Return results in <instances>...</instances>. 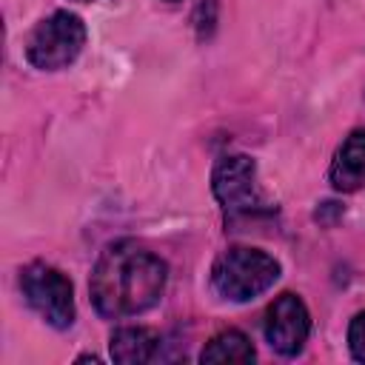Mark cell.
<instances>
[{"label":"cell","instance_id":"obj_1","mask_svg":"<svg viewBox=\"0 0 365 365\" xmlns=\"http://www.w3.org/2000/svg\"><path fill=\"white\" fill-rule=\"evenodd\" d=\"M88 288L103 317H134L160 299L165 288V262L134 242H114L97 259Z\"/></svg>","mask_w":365,"mask_h":365},{"label":"cell","instance_id":"obj_2","mask_svg":"<svg viewBox=\"0 0 365 365\" xmlns=\"http://www.w3.org/2000/svg\"><path fill=\"white\" fill-rule=\"evenodd\" d=\"M279 277V262L259 248H228L211 268L214 291L231 302H248L268 291Z\"/></svg>","mask_w":365,"mask_h":365},{"label":"cell","instance_id":"obj_3","mask_svg":"<svg viewBox=\"0 0 365 365\" xmlns=\"http://www.w3.org/2000/svg\"><path fill=\"white\" fill-rule=\"evenodd\" d=\"M86 43V26L77 14L54 11L51 17L40 20L26 43V57L31 66L43 71L66 68Z\"/></svg>","mask_w":365,"mask_h":365},{"label":"cell","instance_id":"obj_4","mask_svg":"<svg viewBox=\"0 0 365 365\" xmlns=\"http://www.w3.org/2000/svg\"><path fill=\"white\" fill-rule=\"evenodd\" d=\"M20 285H23L26 302L48 325L68 328L74 322V291L63 271H57L46 262H31L23 268Z\"/></svg>","mask_w":365,"mask_h":365},{"label":"cell","instance_id":"obj_5","mask_svg":"<svg viewBox=\"0 0 365 365\" xmlns=\"http://www.w3.org/2000/svg\"><path fill=\"white\" fill-rule=\"evenodd\" d=\"M211 188L220 205L228 214H245L259 205V188H257V165L245 154L222 157L214 165Z\"/></svg>","mask_w":365,"mask_h":365},{"label":"cell","instance_id":"obj_6","mask_svg":"<svg viewBox=\"0 0 365 365\" xmlns=\"http://www.w3.org/2000/svg\"><path fill=\"white\" fill-rule=\"evenodd\" d=\"M308 331H311V319H308V308L302 305V299L294 294H279L271 302L268 319H265L268 345L279 351L282 356H294L302 351Z\"/></svg>","mask_w":365,"mask_h":365},{"label":"cell","instance_id":"obj_7","mask_svg":"<svg viewBox=\"0 0 365 365\" xmlns=\"http://www.w3.org/2000/svg\"><path fill=\"white\" fill-rule=\"evenodd\" d=\"M331 182L339 191H356L365 182V128H356L339 145L331 163Z\"/></svg>","mask_w":365,"mask_h":365},{"label":"cell","instance_id":"obj_8","mask_svg":"<svg viewBox=\"0 0 365 365\" xmlns=\"http://www.w3.org/2000/svg\"><path fill=\"white\" fill-rule=\"evenodd\" d=\"M160 339L154 331L148 328H120L111 334V359L114 362H123V365H137V362H148L154 359V351H157Z\"/></svg>","mask_w":365,"mask_h":365},{"label":"cell","instance_id":"obj_9","mask_svg":"<svg viewBox=\"0 0 365 365\" xmlns=\"http://www.w3.org/2000/svg\"><path fill=\"white\" fill-rule=\"evenodd\" d=\"M200 359L202 362H251L254 345L242 331H222L202 348Z\"/></svg>","mask_w":365,"mask_h":365},{"label":"cell","instance_id":"obj_10","mask_svg":"<svg viewBox=\"0 0 365 365\" xmlns=\"http://www.w3.org/2000/svg\"><path fill=\"white\" fill-rule=\"evenodd\" d=\"M348 345H351L354 359L365 362V311L356 314V317L351 319V328H348Z\"/></svg>","mask_w":365,"mask_h":365}]
</instances>
